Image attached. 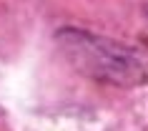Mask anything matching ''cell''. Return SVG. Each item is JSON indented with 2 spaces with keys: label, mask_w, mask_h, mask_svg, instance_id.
Listing matches in <instances>:
<instances>
[]
</instances>
